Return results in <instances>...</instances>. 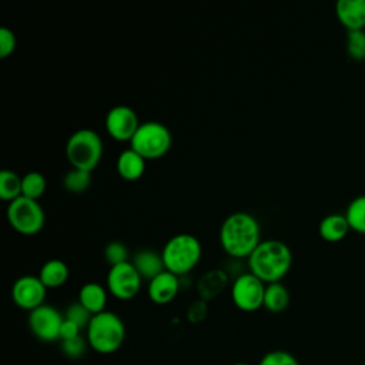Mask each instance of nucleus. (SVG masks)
Listing matches in <instances>:
<instances>
[{
	"mask_svg": "<svg viewBox=\"0 0 365 365\" xmlns=\"http://www.w3.org/2000/svg\"><path fill=\"white\" fill-rule=\"evenodd\" d=\"M103 252H104V258L110 267L127 262V258H128V250L120 241L108 242Z\"/></svg>",
	"mask_w": 365,
	"mask_h": 365,
	"instance_id": "a878e982",
	"label": "nucleus"
},
{
	"mask_svg": "<svg viewBox=\"0 0 365 365\" xmlns=\"http://www.w3.org/2000/svg\"><path fill=\"white\" fill-rule=\"evenodd\" d=\"M47 288L38 277L23 275L17 278L11 287V298L14 304L26 311H33L44 304Z\"/></svg>",
	"mask_w": 365,
	"mask_h": 365,
	"instance_id": "f8f14e48",
	"label": "nucleus"
},
{
	"mask_svg": "<svg viewBox=\"0 0 365 365\" xmlns=\"http://www.w3.org/2000/svg\"><path fill=\"white\" fill-rule=\"evenodd\" d=\"M349 224L346 221L345 214H329L325 215L318 227V232L321 238L327 242H339L342 241L348 231H349Z\"/></svg>",
	"mask_w": 365,
	"mask_h": 365,
	"instance_id": "f3484780",
	"label": "nucleus"
},
{
	"mask_svg": "<svg viewBox=\"0 0 365 365\" xmlns=\"http://www.w3.org/2000/svg\"><path fill=\"white\" fill-rule=\"evenodd\" d=\"M131 264L138 271L141 278L148 281H151L158 274L165 271L161 254H157L155 251L151 250H140L138 252H135Z\"/></svg>",
	"mask_w": 365,
	"mask_h": 365,
	"instance_id": "dca6fc26",
	"label": "nucleus"
},
{
	"mask_svg": "<svg viewBox=\"0 0 365 365\" xmlns=\"http://www.w3.org/2000/svg\"><path fill=\"white\" fill-rule=\"evenodd\" d=\"M145 158H143L133 148H127L117 157V173L127 181H135L141 178L145 170Z\"/></svg>",
	"mask_w": 365,
	"mask_h": 365,
	"instance_id": "2eb2a0df",
	"label": "nucleus"
},
{
	"mask_svg": "<svg viewBox=\"0 0 365 365\" xmlns=\"http://www.w3.org/2000/svg\"><path fill=\"white\" fill-rule=\"evenodd\" d=\"M64 321V317L54 307L43 304L41 307L29 312V328L31 334L43 341L53 342L60 339V328Z\"/></svg>",
	"mask_w": 365,
	"mask_h": 365,
	"instance_id": "9d476101",
	"label": "nucleus"
},
{
	"mask_svg": "<svg viewBox=\"0 0 365 365\" xmlns=\"http://www.w3.org/2000/svg\"><path fill=\"white\" fill-rule=\"evenodd\" d=\"M346 54L354 61H365V30L346 31Z\"/></svg>",
	"mask_w": 365,
	"mask_h": 365,
	"instance_id": "393cba45",
	"label": "nucleus"
},
{
	"mask_svg": "<svg viewBox=\"0 0 365 365\" xmlns=\"http://www.w3.org/2000/svg\"><path fill=\"white\" fill-rule=\"evenodd\" d=\"M87 329L88 346L103 355L118 351L125 339V325L123 319L111 311L93 315Z\"/></svg>",
	"mask_w": 365,
	"mask_h": 365,
	"instance_id": "7ed1b4c3",
	"label": "nucleus"
},
{
	"mask_svg": "<svg viewBox=\"0 0 365 365\" xmlns=\"http://www.w3.org/2000/svg\"><path fill=\"white\" fill-rule=\"evenodd\" d=\"M265 285L254 274L247 272L234 281L231 287V298L234 305L244 312H254L264 307Z\"/></svg>",
	"mask_w": 365,
	"mask_h": 365,
	"instance_id": "6e6552de",
	"label": "nucleus"
},
{
	"mask_svg": "<svg viewBox=\"0 0 365 365\" xmlns=\"http://www.w3.org/2000/svg\"><path fill=\"white\" fill-rule=\"evenodd\" d=\"M335 14L346 31L365 30V0H339Z\"/></svg>",
	"mask_w": 365,
	"mask_h": 365,
	"instance_id": "4468645a",
	"label": "nucleus"
},
{
	"mask_svg": "<svg viewBox=\"0 0 365 365\" xmlns=\"http://www.w3.org/2000/svg\"><path fill=\"white\" fill-rule=\"evenodd\" d=\"M80 327L68 319L64 318L63 324H61V328H60V341H70V339H74L77 336H80Z\"/></svg>",
	"mask_w": 365,
	"mask_h": 365,
	"instance_id": "7c9ffc66",
	"label": "nucleus"
},
{
	"mask_svg": "<svg viewBox=\"0 0 365 365\" xmlns=\"http://www.w3.org/2000/svg\"><path fill=\"white\" fill-rule=\"evenodd\" d=\"M258 365H299V362L291 352L284 349H274L267 352L259 359Z\"/></svg>",
	"mask_w": 365,
	"mask_h": 365,
	"instance_id": "bb28decb",
	"label": "nucleus"
},
{
	"mask_svg": "<svg viewBox=\"0 0 365 365\" xmlns=\"http://www.w3.org/2000/svg\"><path fill=\"white\" fill-rule=\"evenodd\" d=\"M173 145V135L167 125L158 121L141 123L130 141V148L145 160L164 157Z\"/></svg>",
	"mask_w": 365,
	"mask_h": 365,
	"instance_id": "423d86ee",
	"label": "nucleus"
},
{
	"mask_svg": "<svg viewBox=\"0 0 365 365\" xmlns=\"http://www.w3.org/2000/svg\"><path fill=\"white\" fill-rule=\"evenodd\" d=\"M141 275L128 261L110 267L107 274L108 292L121 301L133 299L141 288Z\"/></svg>",
	"mask_w": 365,
	"mask_h": 365,
	"instance_id": "1a4fd4ad",
	"label": "nucleus"
},
{
	"mask_svg": "<svg viewBox=\"0 0 365 365\" xmlns=\"http://www.w3.org/2000/svg\"><path fill=\"white\" fill-rule=\"evenodd\" d=\"M288 304H289V292L284 284L272 282L265 285L264 308L267 311L278 314L285 311Z\"/></svg>",
	"mask_w": 365,
	"mask_h": 365,
	"instance_id": "aec40b11",
	"label": "nucleus"
},
{
	"mask_svg": "<svg viewBox=\"0 0 365 365\" xmlns=\"http://www.w3.org/2000/svg\"><path fill=\"white\" fill-rule=\"evenodd\" d=\"M103 140L94 130L81 128L73 133L66 144V157L71 168L91 173L103 155Z\"/></svg>",
	"mask_w": 365,
	"mask_h": 365,
	"instance_id": "39448f33",
	"label": "nucleus"
},
{
	"mask_svg": "<svg viewBox=\"0 0 365 365\" xmlns=\"http://www.w3.org/2000/svg\"><path fill=\"white\" fill-rule=\"evenodd\" d=\"M222 250L234 258H248L261 242V230L257 218L248 212L230 214L220 228Z\"/></svg>",
	"mask_w": 365,
	"mask_h": 365,
	"instance_id": "f257e3e1",
	"label": "nucleus"
},
{
	"mask_svg": "<svg viewBox=\"0 0 365 365\" xmlns=\"http://www.w3.org/2000/svg\"><path fill=\"white\" fill-rule=\"evenodd\" d=\"M7 220L14 231L23 235H34L44 227L46 214L38 201L21 195L9 202Z\"/></svg>",
	"mask_w": 365,
	"mask_h": 365,
	"instance_id": "0eeeda50",
	"label": "nucleus"
},
{
	"mask_svg": "<svg viewBox=\"0 0 365 365\" xmlns=\"http://www.w3.org/2000/svg\"><path fill=\"white\" fill-rule=\"evenodd\" d=\"M47 188V180L46 177L38 171H29L21 177V195L38 200Z\"/></svg>",
	"mask_w": 365,
	"mask_h": 365,
	"instance_id": "5701e85b",
	"label": "nucleus"
},
{
	"mask_svg": "<svg viewBox=\"0 0 365 365\" xmlns=\"http://www.w3.org/2000/svg\"><path fill=\"white\" fill-rule=\"evenodd\" d=\"M64 318L77 324L80 328H87L93 318V314L77 301V302H73L71 305H68V308L66 309Z\"/></svg>",
	"mask_w": 365,
	"mask_h": 365,
	"instance_id": "cd10ccee",
	"label": "nucleus"
},
{
	"mask_svg": "<svg viewBox=\"0 0 365 365\" xmlns=\"http://www.w3.org/2000/svg\"><path fill=\"white\" fill-rule=\"evenodd\" d=\"M292 265L289 247L279 240H264L248 257L250 272L264 284L281 282Z\"/></svg>",
	"mask_w": 365,
	"mask_h": 365,
	"instance_id": "f03ea898",
	"label": "nucleus"
},
{
	"mask_svg": "<svg viewBox=\"0 0 365 365\" xmlns=\"http://www.w3.org/2000/svg\"><path fill=\"white\" fill-rule=\"evenodd\" d=\"M16 46H17V40L13 30L7 27H1L0 29V57L6 58L11 56L16 50Z\"/></svg>",
	"mask_w": 365,
	"mask_h": 365,
	"instance_id": "c756f323",
	"label": "nucleus"
},
{
	"mask_svg": "<svg viewBox=\"0 0 365 365\" xmlns=\"http://www.w3.org/2000/svg\"><path fill=\"white\" fill-rule=\"evenodd\" d=\"M70 271L64 261L61 259H48L46 261L38 272V278L46 288H58L68 279Z\"/></svg>",
	"mask_w": 365,
	"mask_h": 365,
	"instance_id": "6ab92c4d",
	"label": "nucleus"
},
{
	"mask_svg": "<svg viewBox=\"0 0 365 365\" xmlns=\"http://www.w3.org/2000/svg\"><path fill=\"white\" fill-rule=\"evenodd\" d=\"M88 342L83 336H77L70 341H63L61 342V352L64 354L66 358L68 359H80L84 356L87 351Z\"/></svg>",
	"mask_w": 365,
	"mask_h": 365,
	"instance_id": "c85d7f7f",
	"label": "nucleus"
},
{
	"mask_svg": "<svg viewBox=\"0 0 365 365\" xmlns=\"http://www.w3.org/2000/svg\"><path fill=\"white\" fill-rule=\"evenodd\" d=\"M78 302L93 315L106 311L107 291L98 282H87L78 291Z\"/></svg>",
	"mask_w": 365,
	"mask_h": 365,
	"instance_id": "a211bd4d",
	"label": "nucleus"
},
{
	"mask_svg": "<svg viewBox=\"0 0 365 365\" xmlns=\"http://www.w3.org/2000/svg\"><path fill=\"white\" fill-rule=\"evenodd\" d=\"M180 281L178 277L170 271H163L155 278L148 281V297L154 304H170L178 294Z\"/></svg>",
	"mask_w": 365,
	"mask_h": 365,
	"instance_id": "ddd939ff",
	"label": "nucleus"
},
{
	"mask_svg": "<svg viewBox=\"0 0 365 365\" xmlns=\"http://www.w3.org/2000/svg\"><path fill=\"white\" fill-rule=\"evenodd\" d=\"M345 217L352 231L365 235V194L355 197L348 204Z\"/></svg>",
	"mask_w": 365,
	"mask_h": 365,
	"instance_id": "4be33fe9",
	"label": "nucleus"
},
{
	"mask_svg": "<svg viewBox=\"0 0 365 365\" xmlns=\"http://www.w3.org/2000/svg\"><path fill=\"white\" fill-rule=\"evenodd\" d=\"M232 365H251V364H247V362H235Z\"/></svg>",
	"mask_w": 365,
	"mask_h": 365,
	"instance_id": "2f4dec72",
	"label": "nucleus"
},
{
	"mask_svg": "<svg viewBox=\"0 0 365 365\" xmlns=\"http://www.w3.org/2000/svg\"><path fill=\"white\" fill-rule=\"evenodd\" d=\"M90 184H91V173L78 170V168H71L64 174V178H63L64 188L74 194L84 192L90 187Z\"/></svg>",
	"mask_w": 365,
	"mask_h": 365,
	"instance_id": "b1692460",
	"label": "nucleus"
},
{
	"mask_svg": "<svg viewBox=\"0 0 365 365\" xmlns=\"http://www.w3.org/2000/svg\"><path fill=\"white\" fill-rule=\"evenodd\" d=\"M104 124L111 138L117 141H131L141 123L131 107L120 104L108 110Z\"/></svg>",
	"mask_w": 365,
	"mask_h": 365,
	"instance_id": "9b49d317",
	"label": "nucleus"
},
{
	"mask_svg": "<svg viewBox=\"0 0 365 365\" xmlns=\"http://www.w3.org/2000/svg\"><path fill=\"white\" fill-rule=\"evenodd\" d=\"M201 252V244L197 237L191 234H177L163 247L161 258L165 269L180 277L197 267Z\"/></svg>",
	"mask_w": 365,
	"mask_h": 365,
	"instance_id": "20e7f679",
	"label": "nucleus"
},
{
	"mask_svg": "<svg viewBox=\"0 0 365 365\" xmlns=\"http://www.w3.org/2000/svg\"><path fill=\"white\" fill-rule=\"evenodd\" d=\"M21 197V177L11 170L0 171V198L3 201H14Z\"/></svg>",
	"mask_w": 365,
	"mask_h": 365,
	"instance_id": "412c9836",
	"label": "nucleus"
}]
</instances>
